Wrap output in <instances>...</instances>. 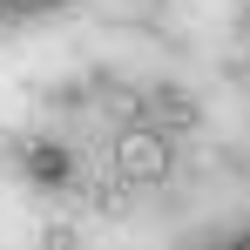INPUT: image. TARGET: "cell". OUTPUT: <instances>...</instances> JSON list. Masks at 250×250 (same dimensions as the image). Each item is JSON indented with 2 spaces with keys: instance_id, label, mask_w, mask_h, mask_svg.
<instances>
[{
  "instance_id": "1",
  "label": "cell",
  "mask_w": 250,
  "mask_h": 250,
  "mask_svg": "<svg viewBox=\"0 0 250 250\" xmlns=\"http://www.w3.org/2000/svg\"><path fill=\"white\" fill-rule=\"evenodd\" d=\"M115 163H122V176H135V183H156L169 169V149H163V135H128V142H115Z\"/></svg>"
},
{
  "instance_id": "2",
  "label": "cell",
  "mask_w": 250,
  "mask_h": 250,
  "mask_svg": "<svg viewBox=\"0 0 250 250\" xmlns=\"http://www.w3.org/2000/svg\"><path fill=\"white\" fill-rule=\"evenodd\" d=\"M21 163H27L34 183H68V176H75V156H68L61 142H27V156H21Z\"/></svg>"
}]
</instances>
